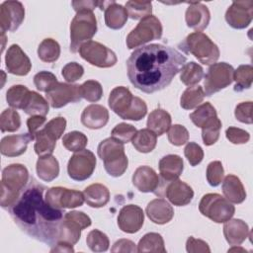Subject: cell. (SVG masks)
<instances>
[{
    "label": "cell",
    "instance_id": "5bb4252c",
    "mask_svg": "<svg viewBox=\"0 0 253 253\" xmlns=\"http://www.w3.org/2000/svg\"><path fill=\"white\" fill-rule=\"evenodd\" d=\"M44 199L51 207L60 210L81 207L85 202L83 193L63 187L49 188Z\"/></svg>",
    "mask_w": 253,
    "mask_h": 253
},
{
    "label": "cell",
    "instance_id": "4316f807",
    "mask_svg": "<svg viewBox=\"0 0 253 253\" xmlns=\"http://www.w3.org/2000/svg\"><path fill=\"white\" fill-rule=\"evenodd\" d=\"M223 235L229 245L239 246L250 235V230L248 224L242 219L230 218L224 222Z\"/></svg>",
    "mask_w": 253,
    "mask_h": 253
},
{
    "label": "cell",
    "instance_id": "91938a15",
    "mask_svg": "<svg viewBox=\"0 0 253 253\" xmlns=\"http://www.w3.org/2000/svg\"><path fill=\"white\" fill-rule=\"evenodd\" d=\"M186 250L189 253H210L211 249L209 244L202 240L190 236L186 241Z\"/></svg>",
    "mask_w": 253,
    "mask_h": 253
},
{
    "label": "cell",
    "instance_id": "ffe728a7",
    "mask_svg": "<svg viewBox=\"0 0 253 253\" xmlns=\"http://www.w3.org/2000/svg\"><path fill=\"white\" fill-rule=\"evenodd\" d=\"M5 65L9 73L17 76L27 75L32 68L28 55L18 44H12L5 55Z\"/></svg>",
    "mask_w": 253,
    "mask_h": 253
},
{
    "label": "cell",
    "instance_id": "f907efd6",
    "mask_svg": "<svg viewBox=\"0 0 253 253\" xmlns=\"http://www.w3.org/2000/svg\"><path fill=\"white\" fill-rule=\"evenodd\" d=\"M57 82L56 76L48 71H40L34 76V84L41 92H48Z\"/></svg>",
    "mask_w": 253,
    "mask_h": 253
},
{
    "label": "cell",
    "instance_id": "681fc988",
    "mask_svg": "<svg viewBox=\"0 0 253 253\" xmlns=\"http://www.w3.org/2000/svg\"><path fill=\"white\" fill-rule=\"evenodd\" d=\"M136 131H137L136 128L132 125H129L126 123H121V124H118L112 129L111 135L113 138L123 143H127L130 140H132Z\"/></svg>",
    "mask_w": 253,
    "mask_h": 253
},
{
    "label": "cell",
    "instance_id": "7402d4cb",
    "mask_svg": "<svg viewBox=\"0 0 253 253\" xmlns=\"http://www.w3.org/2000/svg\"><path fill=\"white\" fill-rule=\"evenodd\" d=\"M185 20L189 28L201 32L208 27L211 21V13L209 8L203 3L190 2L185 13Z\"/></svg>",
    "mask_w": 253,
    "mask_h": 253
},
{
    "label": "cell",
    "instance_id": "e0dca14e",
    "mask_svg": "<svg viewBox=\"0 0 253 253\" xmlns=\"http://www.w3.org/2000/svg\"><path fill=\"white\" fill-rule=\"evenodd\" d=\"M253 19V1H233L225 12V21L233 29H245Z\"/></svg>",
    "mask_w": 253,
    "mask_h": 253
},
{
    "label": "cell",
    "instance_id": "6f0895ef",
    "mask_svg": "<svg viewBox=\"0 0 253 253\" xmlns=\"http://www.w3.org/2000/svg\"><path fill=\"white\" fill-rule=\"evenodd\" d=\"M235 118L243 124H252V102H242L235 107L234 111Z\"/></svg>",
    "mask_w": 253,
    "mask_h": 253
},
{
    "label": "cell",
    "instance_id": "6125c7cd",
    "mask_svg": "<svg viewBox=\"0 0 253 253\" xmlns=\"http://www.w3.org/2000/svg\"><path fill=\"white\" fill-rule=\"evenodd\" d=\"M46 119L44 116H31L28 120H27V126H28V130L29 132L35 136V133L40 130L42 128V126H44V123H45Z\"/></svg>",
    "mask_w": 253,
    "mask_h": 253
},
{
    "label": "cell",
    "instance_id": "7c38bea8",
    "mask_svg": "<svg viewBox=\"0 0 253 253\" xmlns=\"http://www.w3.org/2000/svg\"><path fill=\"white\" fill-rule=\"evenodd\" d=\"M96 157L88 149L75 152L67 163L68 176L75 181H84L90 178L96 168Z\"/></svg>",
    "mask_w": 253,
    "mask_h": 253
},
{
    "label": "cell",
    "instance_id": "83f0119b",
    "mask_svg": "<svg viewBox=\"0 0 253 253\" xmlns=\"http://www.w3.org/2000/svg\"><path fill=\"white\" fill-rule=\"evenodd\" d=\"M224 198L232 204H241L246 199V192L240 179L232 174L225 176L222 182Z\"/></svg>",
    "mask_w": 253,
    "mask_h": 253
},
{
    "label": "cell",
    "instance_id": "4dcf8cb0",
    "mask_svg": "<svg viewBox=\"0 0 253 253\" xmlns=\"http://www.w3.org/2000/svg\"><path fill=\"white\" fill-rule=\"evenodd\" d=\"M39 178L44 182H51L59 174V163L52 155L41 156L36 165Z\"/></svg>",
    "mask_w": 253,
    "mask_h": 253
},
{
    "label": "cell",
    "instance_id": "7dc6e473",
    "mask_svg": "<svg viewBox=\"0 0 253 253\" xmlns=\"http://www.w3.org/2000/svg\"><path fill=\"white\" fill-rule=\"evenodd\" d=\"M86 243L93 252H105L110 245L108 236L99 229H93L88 233Z\"/></svg>",
    "mask_w": 253,
    "mask_h": 253
},
{
    "label": "cell",
    "instance_id": "e7e4bbea",
    "mask_svg": "<svg viewBox=\"0 0 253 253\" xmlns=\"http://www.w3.org/2000/svg\"><path fill=\"white\" fill-rule=\"evenodd\" d=\"M50 252H74V249L71 244L58 241L53 245V248L50 249Z\"/></svg>",
    "mask_w": 253,
    "mask_h": 253
},
{
    "label": "cell",
    "instance_id": "3957f363",
    "mask_svg": "<svg viewBox=\"0 0 253 253\" xmlns=\"http://www.w3.org/2000/svg\"><path fill=\"white\" fill-rule=\"evenodd\" d=\"M109 107L120 118L130 121H140L147 113L145 102L132 96L128 88L124 86L115 87L109 96Z\"/></svg>",
    "mask_w": 253,
    "mask_h": 253
},
{
    "label": "cell",
    "instance_id": "f5cc1de1",
    "mask_svg": "<svg viewBox=\"0 0 253 253\" xmlns=\"http://www.w3.org/2000/svg\"><path fill=\"white\" fill-rule=\"evenodd\" d=\"M168 140L175 146H181L188 142L189 132L187 128L182 125L171 126L168 129Z\"/></svg>",
    "mask_w": 253,
    "mask_h": 253
},
{
    "label": "cell",
    "instance_id": "8d00e7d4",
    "mask_svg": "<svg viewBox=\"0 0 253 253\" xmlns=\"http://www.w3.org/2000/svg\"><path fill=\"white\" fill-rule=\"evenodd\" d=\"M60 55V45L53 39H44L38 47V56L43 62L51 63L58 59Z\"/></svg>",
    "mask_w": 253,
    "mask_h": 253
},
{
    "label": "cell",
    "instance_id": "680465c9",
    "mask_svg": "<svg viewBox=\"0 0 253 253\" xmlns=\"http://www.w3.org/2000/svg\"><path fill=\"white\" fill-rule=\"evenodd\" d=\"M225 135L226 138L233 144H244L250 139L249 132L235 126H229L225 130Z\"/></svg>",
    "mask_w": 253,
    "mask_h": 253
},
{
    "label": "cell",
    "instance_id": "30bf717a",
    "mask_svg": "<svg viewBox=\"0 0 253 253\" xmlns=\"http://www.w3.org/2000/svg\"><path fill=\"white\" fill-rule=\"evenodd\" d=\"M233 67L226 62L211 64L205 76V95L211 96L229 86L233 81Z\"/></svg>",
    "mask_w": 253,
    "mask_h": 253
},
{
    "label": "cell",
    "instance_id": "ee69618b",
    "mask_svg": "<svg viewBox=\"0 0 253 253\" xmlns=\"http://www.w3.org/2000/svg\"><path fill=\"white\" fill-rule=\"evenodd\" d=\"M30 90L25 85H13L6 93V101L14 109H23Z\"/></svg>",
    "mask_w": 253,
    "mask_h": 253
},
{
    "label": "cell",
    "instance_id": "9c48e42d",
    "mask_svg": "<svg viewBox=\"0 0 253 253\" xmlns=\"http://www.w3.org/2000/svg\"><path fill=\"white\" fill-rule=\"evenodd\" d=\"M91 223V218L83 211H71L66 212L59 225L57 242L63 241L71 245L76 244L80 239L81 231L89 227Z\"/></svg>",
    "mask_w": 253,
    "mask_h": 253
},
{
    "label": "cell",
    "instance_id": "8992f818",
    "mask_svg": "<svg viewBox=\"0 0 253 253\" xmlns=\"http://www.w3.org/2000/svg\"><path fill=\"white\" fill-rule=\"evenodd\" d=\"M97 33V19L92 11H79L70 24V50L75 53L80 45Z\"/></svg>",
    "mask_w": 253,
    "mask_h": 253
},
{
    "label": "cell",
    "instance_id": "9a60e30c",
    "mask_svg": "<svg viewBox=\"0 0 253 253\" xmlns=\"http://www.w3.org/2000/svg\"><path fill=\"white\" fill-rule=\"evenodd\" d=\"M45 98L54 109L62 108L69 103H77L82 99L80 85L57 82L45 93Z\"/></svg>",
    "mask_w": 253,
    "mask_h": 253
},
{
    "label": "cell",
    "instance_id": "5b68a950",
    "mask_svg": "<svg viewBox=\"0 0 253 253\" xmlns=\"http://www.w3.org/2000/svg\"><path fill=\"white\" fill-rule=\"evenodd\" d=\"M179 48L186 53L193 54L205 65L215 63L220 54L217 45L202 32H194L188 35L179 43Z\"/></svg>",
    "mask_w": 253,
    "mask_h": 253
},
{
    "label": "cell",
    "instance_id": "d4e9b609",
    "mask_svg": "<svg viewBox=\"0 0 253 253\" xmlns=\"http://www.w3.org/2000/svg\"><path fill=\"white\" fill-rule=\"evenodd\" d=\"M148 218L156 224L168 223L174 216L172 206L164 199H154L150 201L145 210Z\"/></svg>",
    "mask_w": 253,
    "mask_h": 253
},
{
    "label": "cell",
    "instance_id": "f546056e",
    "mask_svg": "<svg viewBox=\"0 0 253 253\" xmlns=\"http://www.w3.org/2000/svg\"><path fill=\"white\" fill-rule=\"evenodd\" d=\"M105 24L108 28L112 30L122 29L127 21V13L126 8L116 3L115 1H110L109 5L105 8Z\"/></svg>",
    "mask_w": 253,
    "mask_h": 253
},
{
    "label": "cell",
    "instance_id": "9f6ffc18",
    "mask_svg": "<svg viewBox=\"0 0 253 253\" xmlns=\"http://www.w3.org/2000/svg\"><path fill=\"white\" fill-rule=\"evenodd\" d=\"M184 154L191 166H197L204 158V151L196 142H188L184 148Z\"/></svg>",
    "mask_w": 253,
    "mask_h": 253
},
{
    "label": "cell",
    "instance_id": "603a6c76",
    "mask_svg": "<svg viewBox=\"0 0 253 253\" xmlns=\"http://www.w3.org/2000/svg\"><path fill=\"white\" fill-rule=\"evenodd\" d=\"M131 180L133 186L142 193L155 192L160 182L155 170L149 166H139L133 172Z\"/></svg>",
    "mask_w": 253,
    "mask_h": 253
},
{
    "label": "cell",
    "instance_id": "f35d334b",
    "mask_svg": "<svg viewBox=\"0 0 253 253\" xmlns=\"http://www.w3.org/2000/svg\"><path fill=\"white\" fill-rule=\"evenodd\" d=\"M233 80L235 81L233 88L235 92H242L246 89H249L253 81L252 65H239L233 72Z\"/></svg>",
    "mask_w": 253,
    "mask_h": 253
},
{
    "label": "cell",
    "instance_id": "7bdbcfd3",
    "mask_svg": "<svg viewBox=\"0 0 253 253\" xmlns=\"http://www.w3.org/2000/svg\"><path fill=\"white\" fill-rule=\"evenodd\" d=\"M88 143L87 136L77 130H73L70 132H67L64 134L62 138V145L71 152H77L80 150L85 149L86 145Z\"/></svg>",
    "mask_w": 253,
    "mask_h": 253
},
{
    "label": "cell",
    "instance_id": "f1b7e54d",
    "mask_svg": "<svg viewBox=\"0 0 253 253\" xmlns=\"http://www.w3.org/2000/svg\"><path fill=\"white\" fill-rule=\"evenodd\" d=\"M86 204L91 208H103L110 201V192L103 184H92L83 191Z\"/></svg>",
    "mask_w": 253,
    "mask_h": 253
},
{
    "label": "cell",
    "instance_id": "f6af8a7d",
    "mask_svg": "<svg viewBox=\"0 0 253 253\" xmlns=\"http://www.w3.org/2000/svg\"><path fill=\"white\" fill-rule=\"evenodd\" d=\"M126 10L127 16L132 20H142L143 18L150 16L152 13L151 2L140 1H127L126 3Z\"/></svg>",
    "mask_w": 253,
    "mask_h": 253
},
{
    "label": "cell",
    "instance_id": "b9f144b4",
    "mask_svg": "<svg viewBox=\"0 0 253 253\" xmlns=\"http://www.w3.org/2000/svg\"><path fill=\"white\" fill-rule=\"evenodd\" d=\"M216 116L217 115L214 107L211 103L206 102L202 105H199L197 109L190 114L189 117L196 126L202 127L210 119Z\"/></svg>",
    "mask_w": 253,
    "mask_h": 253
},
{
    "label": "cell",
    "instance_id": "d590c367",
    "mask_svg": "<svg viewBox=\"0 0 253 253\" xmlns=\"http://www.w3.org/2000/svg\"><path fill=\"white\" fill-rule=\"evenodd\" d=\"M204 77V69L194 61L185 63L180 70V80L188 87L195 86Z\"/></svg>",
    "mask_w": 253,
    "mask_h": 253
},
{
    "label": "cell",
    "instance_id": "11a10c76",
    "mask_svg": "<svg viewBox=\"0 0 253 253\" xmlns=\"http://www.w3.org/2000/svg\"><path fill=\"white\" fill-rule=\"evenodd\" d=\"M63 78L68 83H73L79 80L84 74V68L81 64L77 62H69L63 66L61 70Z\"/></svg>",
    "mask_w": 253,
    "mask_h": 253
},
{
    "label": "cell",
    "instance_id": "cb8c5ba5",
    "mask_svg": "<svg viewBox=\"0 0 253 253\" xmlns=\"http://www.w3.org/2000/svg\"><path fill=\"white\" fill-rule=\"evenodd\" d=\"M109 122V112L101 105L92 104L87 106L81 114V123L90 129L104 127Z\"/></svg>",
    "mask_w": 253,
    "mask_h": 253
},
{
    "label": "cell",
    "instance_id": "ab89813d",
    "mask_svg": "<svg viewBox=\"0 0 253 253\" xmlns=\"http://www.w3.org/2000/svg\"><path fill=\"white\" fill-rule=\"evenodd\" d=\"M35 139L36 142L34 149L39 157L52 154L56 145V140L51 138L42 128L35 133Z\"/></svg>",
    "mask_w": 253,
    "mask_h": 253
},
{
    "label": "cell",
    "instance_id": "03108f58",
    "mask_svg": "<svg viewBox=\"0 0 253 253\" xmlns=\"http://www.w3.org/2000/svg\"><path fill=\"white\" fill-rule=\"evenodd\" d=\"M231 251H242V252H244V251H246V250L243 249V248H239L238 245H233L232 248L228 249V252H231Z\"/></svg>",
    "mask_w": 253,
    "mask_h": 253
},
{
    "label": "cell",
    "instance_id": "7a4b0ae2",
    "mask_svg": "<svg viewBox=\"0 0 253 253\" xmlns=\"http://www.w3.org/2000/svg\"><path fill=\"white\" fill-rule=\"evenodd\" d=\"M43 190L44 187L40 185L29 186L8 211L14 222L27 235L53 246L57 242L64 212L43 199Z\"/></svg>",
    "mask_w": 253,
    "mask_h": 253
},
{
    "label": "cell",
    "instance_id": "bcb514c9",
    "mask_svg": "<svg viewBox=\"0 0 253 253\" xmlns=\"http://www.w3.org/2000/svg\"><path fill=\"white\" fill-rule=\"evenodd\" d=\"M21 118L19 113L13 109H6L0 116V129L2 132H13L20 128Z\"/></svg>",
    "mask_w": 253,
    "mask_h": 253
},
{
    "label": "cell",
    "instance_id": "8fae6325",
    "mask_svg": "<svg viewBox=\"0 0 253 253\" xmlns=\"http://www.w3.org/2000/svg\"><path fill=\"white\" fill-rule=\"evenodd\" d=\"M78 52L84 60L100 68L112 67L118 61L117 55L113 50L95 41H88L82 43Z\"/></svg>",
    "mask_w": 253,
    "mask_h": 253
},
{
    "label": "cell",
    "instance_id": "94428289",
    "mask_svg": "<svg viewBox=\"0 0 253 253\" xmlns=\"http://www.w3.org/2000/svg\"><path fill=\"white\" fill-rule=\"evenodd\" d=\"M112 252H137V248L131 240L120 239L116 241L111 249Z\"/></svg>",
    "mask_w": 253,
    "mask_h": 253
},
{
    "label": "cell",
    "instance_id": "ac0fdd59",
    "mask_svg": "<svg viewBox=\"0 0 253 253\" xmlns=\"http://www.w3.org/2000/svg\"><path fill=\"white\" fill-rule=\"evenodd\" d=\"M28 181L29 171L24 165L19 163L10 164L2 171L1 188H5L12 193L21 195Z\"/></svg>",
    "mask_w": 253,
    "mask_h": 253
},
{
    "label": "cell",
    "instance_id": "836d02e7",
    "mask_svg": "<svg viewBox=\"0 0 253 253\" xmlns=\"http://www.w3.org/2000/svg\"><path fill=\"white\" fill-rule=\"evenodd\" d=\"M133 147L141 153L151 152L157 143V135L148 128H142L136 131L132 138Z\"/></svg>",
    "mask_w": 253,
    "mask_h": 253
},
{
    "label": "cell",
    "instance_id": "277c9868",
    "mask_svg": "<svg viewBox=\"0 0 253 253\" xmlns=\"http://www.w3.org/2000/svg\"><path fill=\"white\" fill-rule=\"evenodd\" d=\"M98 156L103 160L107 173L112 177L122 176L128 165L124 143L109 137L102 140L97 148Z\"/></svg>",
    "mask_w": 253,
    "mask_h": 253
},
{
    "label": "cell",
    "instance_id": "44dd1931",
    "mask_svg": "<svg viewBox=\"0 0 253 253\" xmlns=\"http://www.w3.org/2000/svg\"><path fill=\"white\" fill-rule=\"evenodd\" d=\"M35 139L30 132L5 136L0 142V152L7 157L20 156L26 152L29 142Z\"/></svg>",
    "mask_w": 253,
    "mask_h": 253
},
{
    "label": "cell",
    "instance_id": "484cf974",
    "mask_svg": "<svg viewBox=\"0 0 253 253\" xmlns=\"http://www.w3.org/2000/svg\"><path fill=\"white\" fill-rule=\"evenodd\" d=\"M159 172L161 182L169 183L177 180L184 170L183 159L177 154H168L163 156L159 161Z\"/></svg>",
    "mask_w": 253,
    "mask_h": 253
},
{
    "label": "cell",
    "instance_id": "e575fe53",
    "mask_svg": "<svg viewBox=\"0 0 253 253\" xmlns=\"http://www.w3.org/2000/svg\"><path fill=\"white\" fill-rule=\"evenodd\" d=\"M137 252L165 253L166 248L162 236L156 232L146 233L137 244Z\"/></svg>",
    "mask_w": 253,
    "mask_h": 253
},
{
    "label": "cell",
    "instance_id": "52a82bcc",
    "mask_svg": "<svg viewBox=\"0 0 253 253\" xmlns=\"http://www.w3.org/2000/svg\"><path fill=\"white\" fill-rule=\"evenodd\" d=\"M200 212L216 223H222L229 220L234 212V206L221 197L219 194L210 193L203 196L199 204Z\"/></svg>",
    "mask_w": 253,
    "mask_h": 253
},
{
    "label": "cell",
    "instance_id": "d6986e66",
    "mask_svg": "<svg viewBox=\"0 0 253 253\" xmlns=\"http://www.w3.org/2000/svg\"><path fill=\"white\" fill-rule=\"evenodd\" d=\"M144 222V212L136 205L123 207L118 215V226L126 233H135L140 230Z\"/></svg>",
    "mask_w": 253,
    "mask_h": 253
},
{
    "label": "cell",
    "instance_id": "2e32d148",
    "mask_svg": "<svg viewBox=\"0 0 253 253\" xmlns=\"http://www.w3.org/2000/svg\"><path fill=\"white\" fill-rule=\"evenodd\" d=\"M25 19V8L19 1H4L0 5L1 34L15 32Z\"/></svg>",
    "mask_w": 253,
    "mask_h": 253
},
{
    "label": "cell",
    "instance_id": "be15d7a7",
    "mask_svg": "<svg viewBox=\"0 0 253 253\" xmlns=\"http://www.w3.org/2000/svg\"><path fill=\"white\" fill-rule=\"evenodd\" d=\"M99 1H91V0H86V1H72L71 5L73 9L77 12L79 11H92L98 6Z\"/></svg>",
    "mask_w": 253,
    "mask_h": 253
},
{
    "label": "cell",
    "instance_id": "ba28073f",
    "mask_svg": "<svg viewBox=\"0 0 253 253\" xmlns=\"http://www.w3.org/2000/svg\"><path fill=\"white\" fill-rule=\"evenodd\" d=\"M162 33L163 29L159 19L153 15L147 16L140 20L137 26L127 35L126 46L128 49H132L151 41L159 40Z\"/></svg>",
    "mask_w": 253,
    "mask_h": 253
},
{
    "label": "cell",
    "instance_id": "816d5d0a",
    "mask_svg": "<svg viewBox=\"0 0 253 253\" xmlns=\"http://www.w3.org/2000/svg\"><path fill=\"white\" fill-rule=\"evenodd\" d=\"M66 127V120L63 117H56L45 124L42 129L54 140L61 137Z\"/></svg>",
    "mask_w": 253,
    "mask_h": 253
},
{
    "label": "cell",
    "instance_id": "6da1fadb",
    "mask_svg": "<svg viewBox=\"0 0 253 253\" xmlns=\"http://www.w3.org/2000/svg\"><path fill=\"white\" fill-rule=\"evenodd\" d=\"M187 58L177 49L151 43L134 49L126 61L127 77L138 90L151 94L166 88Z\"/></svg>",
    "mask_w": 253,
    "mask_h": 253
},
{
    "label": "cell",
    "instance_id": "74e56055",
    "mask_svg": "<svg viewBox=\"0 0 253 253\" xmlns=\"http://www.w3.org/2000/svg\"><path fill=\"white\" fill-rule=\"evenodd\" d=\"M205 96L204 89L201 86L188 87L180 98V106L185 110H192L201 105Z\"/></svg>",
    "mask_w": 253,
    "mask_h": 253
},
{
    "label": "cell",
    "instance_id": "c3c4849f",
    "mask_svg": "<svg viewBox=\"0 0 253 253\" xmlns=\"http://www.w3.org/2000/svg\"><path fill=\"white\" fill-rule=\"evenodd\" d=\"M80 92L82 98L88 102H98L103 96V88L100 82L96 80H87L80 85Z\"/></svg>",
    "mask_w": 253,
    "mask_h": 253
},
{
    "label": "cell",
    "instance_id": "4fadbf2b",
    "mask_svg": "<svg viewBox=\"0 0 253 253\" xmlns=\"http://www.w3.org/2000/svg\"><path fill=\"white\" fill-rule=\"evenodd\" d=\"M154 193L157 196H165L171 204L178 207L187 206L194 198L193 189L179 179L169 183L159 182V186Z\"/></svg>",
    "mask_w": 253,
    "mask_h": 253
},
{
    "label": "cell",
    "instance_id": "60d3db41",
    "mask_svg": "<svg viewBox=\"0 0 253 253\" xmlns=\"http://www.w3.org/2000/svg\"><path fill=\"white\" fill-rule=\"evenodd\" d=\"M221 122L216 117L210 119L201 128H202V138L205 145H212L219 138V132L221 128Z\"/></svg>",
    "mask_w": 253,
    "mask_h": 253
},
{
    "label": "cell",
    "instance_id": "d6a6232c",
    "mask_svg": "<svg viewBox=\"0 0 253 253\" xmlns=\"http://www.w3.org/2000/svg\"><path fill=\"white\" fill-rule=\"evenodd\" d=\"M30 116H46L49 111V103L42 95L35 91H30L23 109Z\"/></svg>",
    "mask_w": 253,
    "mask_h": 253
},
{
    "label": "cell",
    "instance_id": "db71d44e",
    "mask_svg": "<svg viewBox=\"0 0 253 253\" xmlns=\"http://www.w3.org/2000/svg\"><path fill=\"white\" fill-rule=\"evenodd\" d=\"M224 170L220 161H211L207 167V180L211 187H217L223 179Z\"/></svg>",
    "mask_w": 253,
    "mask_h": 253
},
{
    "label": "cell",
    "instance_id": "1f68e13d",
    "mask_svg": "<svg viewBox=\"0 0 253 253\" xmlns=\"http://www.w3.org/2000/svg\"><path fill=\"white\" fill-rule=\"evenodd\" d=\"M146 126L157 136L162 135L171 126V116L163 109H155L149 114Z\"/></svg>",
    "mask_w": 253,
    "mask_h": 253
}]
</instances>
